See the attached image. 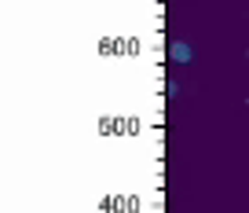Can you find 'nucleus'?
Segmentation results:
<instances>
[{"label": "nucleus", "mask_w": 249, "mask_h": 213, "mask_svg": "<svg viewBox=\"0 0 249 213\" xmlns=\"http://www.w3.org/2000/svg\"><path fill=\"white\" fill-rule=\"evenodd\" d=\"M172 59H176V63H191V59H195V48L187 44V40H172Z\"/></svg>", "instance_id": "f257e3e1"}, {"label": "nucleus", "mask_w": 249, "mask_h": 213, "mask_svg": "<svg viewBox=\"0 0 249 213\" xmlns=\"http://www.w3.org/2000/svg\"><path fill=\"white\" fill-rule=\"evenodd\" d=\"M246 56H249V48H246Z\"/></svg>", "instance_id": "f03ea898"}]
</instances>
